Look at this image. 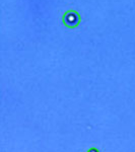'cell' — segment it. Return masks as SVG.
Instances as JSON below:
<instances>
[{
  "label": "cell",
  "mask_w": 135,
  "mask_h": 152,
  "mask_svg": "<svg viewBox=\"0 0 135 152\" xmlns=\"http://www.w3.org/2000/svg\"><path fill=\"white\" fill-rule=\"evenodd\" d=\"M63 23L65 24V26L69 28H75L80 24L81 21V18H80L79 13L75 10H67L63 14L62 18Z\"/></svg>",
  "instance_id": "1"
}]
</instances>
